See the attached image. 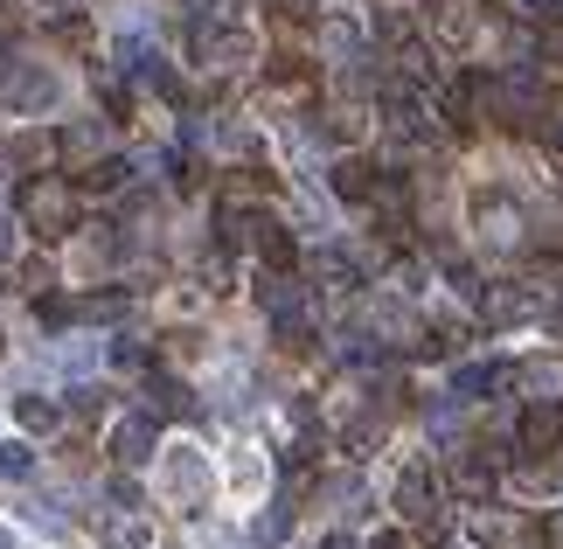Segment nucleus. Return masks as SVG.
Instances as JSON below:
<instances>
[{
    "label": "nucleus",
    "mask_w": 563,
    "mask_h": 549,
    "mask_svg": "<svg viewBox=\"0 0 563 549\" xmlns=\"http://www.w3.org/2000/svg\"><path fill=\"white\" fill-rule=\"evenodd\" d=\"M14 202H21V223H29L35 237H63V230L77 223V188L56 182V174H35V182L21 188Z\"/></svg>",
    "instance_id": "1"
},
{
    "label": "nucleus",
    "mask_w": 563,
    "mask_h": 549,
    "mask_svg": "<svg viewBox=\"0 0 563 549\" xmlns=\"http://www.w3.org/2000/svg\"><path fill=\"white\" fill-rule=\"evenodd\" d=\"M536 306H543V299H536L529 285H487L481 314H487V327H515V320H529Z\"/></svg>",
    "instance_id": "2"
},
{
    "label": "nucleus",
    "mask_w": 563,
    "mask_h": 549,
    "mask_svg": "<svg viewBox=\"0 0 563 549\" xmlns=\"http://www.w3.org/2000/svg\"><path fill=\"white\" fill-rule=\"evenodd\" d=\"M0 98H8V112H42L49 105V77H35V70H0Z\"/></svg>",
    "instance_id": "3"
},
{
    "label": "nucleus",
    "mask_w": 563,
    "mask_h": 549,
    "mask_svg": "<svg viewBox=\"0 0 563 549\" xmlns=\"http://www.w3.org/2000/svg\"><path fill=\"white\" fill-rule=\"evenodd\" d=\"M563 438V404H529L522 410V452H556Z\"/></svg>",
    "instance_id": "4"
},
{
    "label": "nucleus",
    "mask_w": 563,
    "mask_h": 549,
    "mask_svg": "<svg viewBox=\"0 0 563 549\" xmlns=\"http://www.w3.org/2000/svg\"><path fill=\"white\" fill-rule=\"evenodd\" d=\"M146 446H154V417H125V425L112 431V452L125 459V466H140Z\"/></svg>",
    "instance_id": "5"
},
{
    "label": "nucleus",
    "mask_w": 563,
    "mask_h": 549,
    "mask_svg": "<svg viewBox=\"0 0 563 549\" xmlns=\"http://www.w3.org/2000/svg\"><path fill=\"white\" fill-rule=\"evenodd\" d=\"M369 161H334V195H349V202H369L376 195V182H369Z\"/></svg>",
    "instance_id": "6"
},
{
    "label": "nucleus",
    "mask_w": 563,
    "mask_h": 549,
    "mask_svg": "<svg viewBox=\"0 0 563 549\" xmlns=\"http://www.w3.org/2000/svg\"><path fill=\"white\" fill-rule=\"evenodd\" d=\"M481 223H487L494 244H515V237H522V216H515L508 202H481Z\"/></svg>",
    "instance_id": "7"
},
{
    "label": "nucleus",
    "mask_w": 563,
    "mask_h": 549,
    "mask_svg": "<svg viewBox=\"0 0 563 549\" xmlns=\"http://www.w3.org/2000/svg\"><path fill=\"white\" fill-rule=\"evenodd\" d=\"M202 487H209V473H202V459H195V452H181L175 459V494L188 501V508H195V501H202Z\"/></svg>",
    "instance_id": "8"
},
{
    "label": "nucleus",
    "mask_w": 563,
    "mask_h": 549,
    "mask_svg": "<svg viewBox=\"0 0 563 549\" xmlns=\"http://www.w3.org/2000/svg\"><path fill=\"white\" fill-rule=\"evenodd\" d=\"M522 383H529V389H543L536 404H556V397H563V362H529V369H522Z\"/></svg>",
    "instance_id": "9"
},
{
    "label": "nucleus",
    "mask_w": 563,
    "mask_h": 549,
    "mask_svg": "<svg viewBox=\"0 0 563 549\" xmlns=\"http://www.w3.org/2000/svg\"><path fill=\"white\" fill-rule=\"evenodd\" d=\"M452 480H460V494H466V501H487V494H494V473L481 466V459H466V466L452 473Z\"/></svg>",
    "instance_id": "10"
},
{
    "label": "nucleus",
    "mask_w": 563,
    "mask_h": 549,
    "mask_svg": "<svg viewBox=\"0 0 563 549\" xmlns=\"http://www.w3.org/2000/svg\"><path fill=\"white\" fill-rule=\"evenodd\" d=\"M104 542H112V549H140V542H146V529H140L133 515H125V521H104Z\"/></svg>",
    "instance_id": "11"
},
{
    "label": "nucleus",
    "mask_w": 563,
    "mask_h": 549,
    "mask_svg": "<svg viewBox=\"0 0 563 549\" xmlns=\"http://www.w3.org/2000/svg\"><path fill=\"white\" fill-rule=\"evenodd\" d=\"M14 410H21V425H29V431H49V425H56V410L42 404V397H21Z\"/></svg>",
    "instance_id": "12"
},
{
    "label": "nucleus",
    "mask_w": 563,
    "mask_h": 549,
    "mask_svg": "<svg viewBox=\"0 0 563 549\" xmlns=\"http://www.w3.org/2000/svg\"><path fill=\"white\" fill-rule=\"evenodd\" d=\"M508 14H522V21H550V14H556V0H508Z\"/></svg>",
    "instance_id": "13"
},
{
    "label": "nucleus",
    "mask_w": 563,
    "mask_h": 549,
    "mask_svg": "<svg viewBox=\"0 0 563 549\" xmlns=\"http://www.w3.org/2000/svg\"><path fill=\"white\" fill-rule=\"evenodd\" d=\"M0 473H29V446H0Z\"/></svg>",
    "instance_id": "14"
},
{
    "label": "nucleus",
    "mask_w": 563,
    "mask_h": 549,
    "mask_svg": "<svg viewBox=\"0 0 563 549\" xmlns=\"http://www.w3.org/2000/svg\"><path fill=\"white\" fill-rule=\"evenodd\" d=\"M543 50H550V56L563 63V21H550V29H543Z\"/></svg>",
    "instance_id": "15"
},
{
    "label": "nucleus",
    "mask_w": 563,
    "mask_h": 549,
    "mask_svg": "<svg viewBox=\"0 0 563 549\" xmlns=\"http://www.w3.org/2000/svg\"><path fill=\"white\" fill-rule=\"evenodd\" d=\"M369 549H410V542H404V536H397V529H383V536H376V542H369Z\"/></svg>",
    "instance_id": "16"
},
{
    "label": "nucleus",
    "mask_w": 563,
    "mask_h": 549,
    "mask_svg": "<svg viewBox=\"0 0 563 549\" xmlns=\"http://www.w3.org/2000/svg\"><path fill=\"white\" fill-rule=\"evenodd\" d=\"M543 536H550V549H563V515H550V529H543Z\"/></svg>",
    "instance_id": "17"
},
{
    "label": "nucleus",
    "mask_w": 563,
    "mask_h": 549,
    "mask_svg": "<svg viewBox=\"0 0 563 549\" xmlns=\"http://www.w3.org/2000/svg\"><path fill=\"white\" fill-rule=\"evenodd\" d=\"M320 549H349V536H328V542H320Z\"/></svg>",
    "instance_id": "18"
},
{
    "label": "nucleus",
    "mask_w": 563,
    "mask_h": 549,
    "mask_svg": "<svg viewBox=\"0 0 563 549\" xmlns=\"http://www.w3.org/2000/svg\"><path fill=\"white\" fill-rule=\"evenodd\" d=\"M8 251H14V237H8V230H0V257H8Z\"/></svg>",
    "instance_id": "19"
},
{
    "label": "nucleus",
    "mask_w": 563,
    "mask_h": 549,
    "mask_svg": "<svg viewBox=\"0 0 563 549\" xmlns=\"http://www.w3.org/2000/svg\"><path fill=\"white\" fill-rule=\"evenodd\" d=\"M0 549H8V536H0Z\"/></svg>",
    "instance_id": "20"
}]
</instances>
